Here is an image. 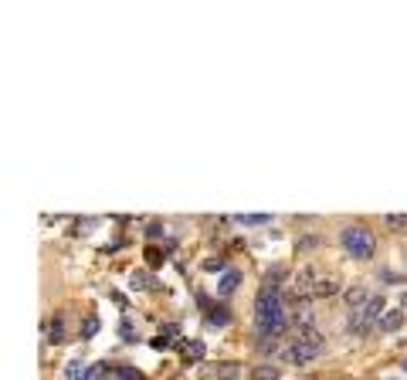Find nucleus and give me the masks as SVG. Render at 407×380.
<instances>
[{
  "mask_svg": "<svg viewBox=\"0 0 407 380\" xmlns=\"http://www.w3.org/2000/svg\"><path fill=\"white\" fill-rule=\"evenodd\" d=\"M255 322H258V336L265 340H279L289 330V309H285L282 292L262 289L255 299Z\"/></svg>",
  "mask_w": 407,
  "mask_h": 380,
  "instance_id": "1",
  "label": "nucleus"
},
{
  "mask_svg": "<svg viewBox=\"0 0 407 380\" xmlns=\"http://www.w3.org/2000/svg\"><path fill=\"white\" fill-rule=\"evenodd\" d=\"M319 353H323V336L316 333V326H296V336L282 347V360L292 367H306Z\"/></svg>",
  "mask_w": 407,
  "mask_h": 380,
  "instance_id": "2",
  "label": "nucleus"
},
{
  "mask_svg": "<svg viewBox=\"0 0 407 380\" xmlns=\"http://www.w3.org/2000/svg\"><path fill=\"white\" fill-rule=\"evenodd\" d=\"M340 248H343L350 259L367 261V259H374L377 238H374V231L367 228V224H346V228L340 231Z\"/></svg>",
  "mask_w": 407,
  "mask_h": 380,
  "instance_id": "3",
  "label": "nucleus"
},
{
  "mask_svg": "<svg viewBox=\"0 0 407 380\" xmlns=\"http://www.w3.org/2000/svg\"><path fill=\"white\" fill-rule=\"evenodd\" d=\"M384 299L380 295H374V299H367V303L360 305V309H353V316H350V333H370L374 330V322L380 320V313H384Z\"/></svg>",
  "mask_w": 407,
  "mask_h": 380,
  "instance_id": "4",
  "label": "nucleus"
},
{
  "mask_svg": "<svg viewBox=\"0 0 407 380\" xmlns=\"http://www.w3.org/2000/svg\"><path fill=\"white\" fill-rule=\"evenodd\" d=\"M238 286H241V272H238V268H228V272L221 275V282H218V295L228 299V295H235V292H238Z\"/></svg>",
  "mask_w": 407,
  "mask_h": 380,
  "instance_id": "5",
  "label": "nucleus"
},
{
  "mask_svg": "<svg viewBox=\"0 0 407 380\" xmlns=\"http://www.w3.org/2000/svg\"><path fill=\"white\" fill-rule=\"evenodd\" d=\"M203 316H207V322H211V326H224V322H231V309H228L224 303H218V305H211Z\"/></svg>",
  "mask_w": 407,
  "mask_h": 380,
  "instance_id": "6",
  "label": "nucleus"
},
{
  "mask_svg": "<svg viewBox=\"0 0 407 380\" xmlns=\"http://www.w3.org/2000/svg\"><path fill=\"white\" fill-rule=\"evenodd\" d=\"M231 221L245 224V228H258V224H268V221H272V214H235Z\"/></svg>",
  "mask_w": 407,
  "mask_h": 380,
  "instance_id": "7",
  "label": "nucleus"
},
{
  "mask_svg": "<svg viewBox=\"0 0 407 380\" xmlns=\"http://www.w3.org/2000/svg\"><path fill=\"white\" fill-rule=\"evenodd\" d=\"M180 350L187 353V360H203V357H207V350H203L201 340H184V343H180Z\"/></svg>",
  "mask_w": 407,
  "mask_h": 380,
  "instance_id": "8",
  "label": "nucleus"
},
{
  "mask_svg": "<svg viewBox=\"0 0 407 380\" xmlns=\"http://www.w3.org/2000/svg\"><path fill=\"white\" fill-rule=\"evenodd\" d=\"M109 377H116V370L109 364H95L85 370V380H109Z\"/></svg>",
  "mask_w": 407,
  "mask_h": 380,
  "instance_id": "9",
  "label": "nucleus"
},
{
  "mask_svg": "<svg viewBox=\"0 0 407 380\" xmlns=\"http://www.w3.org/2000/svg\"><path fill=\"white\" fill-rule=\"evenodd\" d=\"M85 370H89V367H82V360H72V364L65 367V377L68 380H85Z\"/></svg>",
  "mask_w": 407,
  "mask_h": 380,
  "instance_id": "10",
  "label": "nucleus"
},
{
  "mask_svg": "<svg viewBox=\"0 0 407 380\" xmlns=\"http://www.w3.org/2000/svg\"><path fill=\"white\" fill-rule=\"evenodd\" d=\"M251 380H279V370H275V367H255V370H251Z\"/></svg>",
  "mask_w": 407,
  "mask_h": 380,
  "instance_id": "11",
  "label": "nucleus"
},
{
  "mask_svg": "<svg viewBox=\"0 0 407 380\" xmlns=\"http://www.w3.org/2000/svg\"><path fill=\"white\" fill-rule=\"evenodd\" d=\"M62 326H65V316H55V320H51V333H48V340H51V343H62V340H65Z\"/></svg>",
  "mask_w": 407,
  "mask_h": 380,
  "instance_id": "12",
  "label": "nucleus"
},
{
  "mask_svg": "<svg viewBox=\"0 0 407 380\" xmlns=\"http://www.w3.org/2000/svg\"><path fill=\"white\" fill-rule=\"evenodd\" d=\"M384 221H387V228L391 231H404L407 228V214H387Z\"/></svg>",
  "mask_w": 407,
  "mask_h": 380,
  "instance_id": "13",
  "label": "nucleus"
},
{
  "mask_svg": "<svg viewBox=\"0 0 407 380\" xmlns=\"http://www.w3.org/2000/svg\"><path fill=\"white\" fill-rule=\"evenodd\" d=\"M116 380H143L136 367H116Z\"/></svg>",
  "mask_w": 407,
  "mask_h": 380,
  "instance_id": "14",
  "label": "nucleus"
},
{
  "mask_svg": "<svg viewBox=\"0 0 407 380\" xmlns=\"http://www.w3.org/2000/svg\"><path fill=\"white\" fill-rule=\"evenodd\" d=\"M401 322H404V313H387V316L380 320V326H384V330H397Z\"/></svg>",
  "mask_w": 407,
  "mask_h": 380,
  "instance_id": "15",
  "label": "nucleus"
},
{
  "mask_svg": "<svg viewBox=\"0 0 407 380\" xmlns=\"http://www.w3.org/2000/svg\"><path fill=\"white\" fill-rule=\"evenodd\" d=\"M346 299H350L353 309H360V305L367 303V292H363V289H350V292H346Z\"/></svg>",
  "mask_w": 407,
  "mask_h": 380,
  "instance_id": "16",
  "label": "nucleus"
},
{
  "mask_svg": "<svg viewBox=\"0 0 407 380\" xmlns=\"http://www.w3.org/2000/svg\"><path fill=\"white\" fill-rule=\"evenodd\" d=\"M95 333H99V316H95V320H85V330H82V340H92Z\"/></svg>",
  "mask_w": 407,
  "mask_h": 380,
  "instance_id": "17",
  "label": "nucleus"
},
{
  "mask_svg": "<svg viewBox=\"0 0 407 380\" xmlns=\"http://www.w3.org/2000/svg\"><path fill=\"white\" fill-rule=\"evenodd\" d=\"M238 370H241L238 364H221V367H218V377H224V380H228V377H238Z\"/></svg>",
  "mask_w": 407,
  "mask_h": 380,
  "instance_id": "18",
  "label": "nucleus"
},
{
  "mask_svg": "<svg viewBox=\"0 0 407 380\" xmlns=\"http://www.w3.org/2000/svg\"><path fill=\"white\" fill-rule=\"evenodd\" d=\"M380 278L387 282V286H404V275H394V272H380Z\"/></svg>",
  "mask_w": 407,
  "mask_h": 380,
  "instance_id": "19",
  "label": "nucleus"
},
{
  "mask_svg": "<svg viewBox=\"0 0 407 380\" xmlns=\"http://www.w3.org/2000/svg\"><path fill=\"white\" fill-rule=\"evenodd\" d=\"M119 336H126V343H136V330H133L129 322H123V326H119Z\"/></svg>",
  "mask_w": 407,
  "mask_h": 380,
  "instance_id": "20",
  "label": "nucleus"
},
{
  "mask_svg": "<svg viewBox=\"0 0 407 380\" xmlns=\"http://www.w3.org/2000/svg\"><path fill=\"white\" fill-rule=\"evenodd\" d=\"M146 261H150V265H160V261H163V251H157V248H146Z\"/></svg>",
  "mask_w": 407,
  "mask_h": 380,
  "instance_id": "21",
  "label": "nucleus"
},
{
  "mask_svg": "<svg viewBox=\"0 0 407 380\" xmlns=\"http://www.w3.org/2000/svg\"><path fill=\"white\" fill-rule=\"evenodd\" d=\"M404 305H407V295H404Z\"/></svg>",
  "mask_w": 407,
  "mask_h": 380,
  "instance_id": "22",
  "label": "nucleus"
},
{
  "mask_svg": "<svg viewBox=\"0 0 407 380\" xmlns=\"http://www.w3.org/2000/svg\"><path fill=\"white\" fill-rule=\"evenodd\" d=\"M404 370H407V364H404Z\"/></svg>",
  "mask_w": 407,
  "mask_h": 380,
  "instance_id": "23",
  "label": "nucleus"
}]
</instances>
